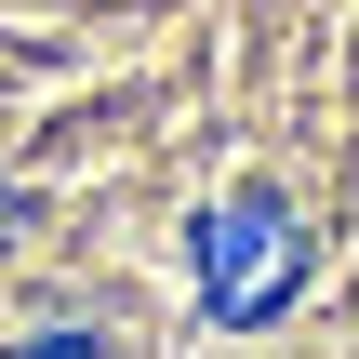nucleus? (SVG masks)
<instances>
[{"mask_svg":"<svg viewBox=\"0 0 359 359\" xmlns=\"http://www.w3.org/2000/svg\"><path fill=\"white\" fill-rule=\"evenodd\" d=\"M293 280H306V213H293L280 187H226V200L200 213V306L253 333V320L293 306Z\"/></svg>","mask_w":359,"mask_h":359,"instance_id":"1","label":"nucleus"}]
</instances>
